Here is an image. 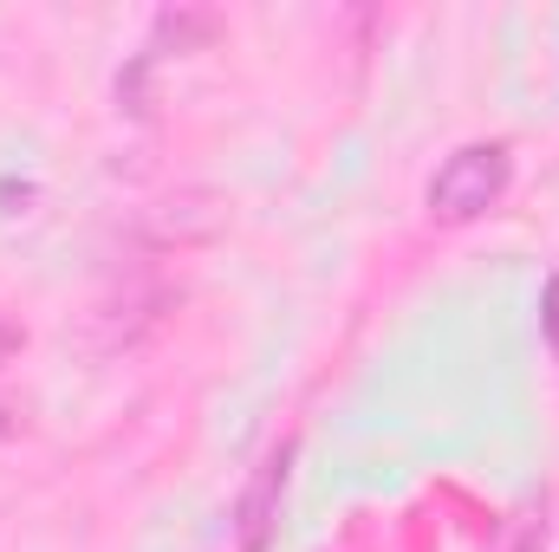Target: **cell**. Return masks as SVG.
<instances>
[{
	"label": "cell",
	"mask_w": 559,
	"mask_h": 552,
	"mask_svg": "<svg viewBox=\"0 0 559 552\" xmlns=\"http://www.w3.org/2000/svg\"><path fill=\"white\" fill-rule=\"evenodd\" d=\"M13 345H20V332H13V325H0V358H13Z\"/></svg>",
	"instance_id": "3957f363"
},
{
	"label": "cell",
	"mask_w": 559,
	"mask_h": 552,
	"mask_svg": "<svg viewBox=\"0 0 559 552\" xmlns=\"http://www.w3.org/2000/svg\"><path fill=\"white\" fill-rule=\"evenodd\" d=\"M540 332H547V345L559 351V274L547 279V299H540Z\"/></svg>",
	"instance_id": "7a4b0ae2"
},
{
	"label": "cell",
	"mask_w": 559,
	"mask_h": 552,
	"mask_svg": "<svg viewBox=\"0 0 559 552\" xmlns=\"http://www.w3.org/2000/svg\"><path fill=\"white\" fill-rule=\"evenodd\" d=\"M508 176H514V163H508V143H462L436 176H429V221H442V228H462V221H475V215H488L501 195H508Z\"/></svg>",
	"instance_id": "6da1fadb"
},
{
	"label": "cell",
	"mask_w": 559,
	"mask_h": 552,
	"mask_svg": "<svg viewBox=\"0 0 559 552\" xmlns=\"http://www.w3.org/2000/svg\"><path fill=\"white\" fill-rule=\"evenodd\" d=\"M514 552H534V540H521V547H514Z\"/></svg>",
	"instance_id": "277c9868"
}]
</instances>
